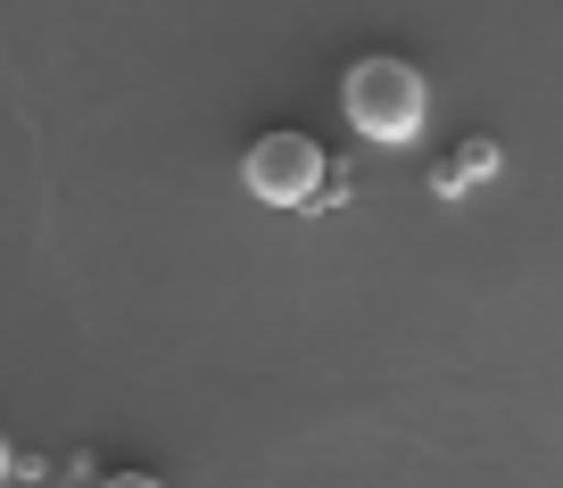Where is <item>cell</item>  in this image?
<instances>
[{
    "mask_svg": "<svg viewBox=\"0 0 563 488\" xmlns=\"http://www.w3.org/2000/svg\"><path fill=\"white\" fill-rule=\"evenodd\" d=\"M422 108H431L422 75L406 67V58H389V51L356 58V67L340 75V117H349L365 141H415L422 133Z\"/></svg>",
    "mask_w": 563,
    "mask_h": 488,
    "instance_id": "6da1fadb",
    "label": "cell"
},
{
    "mask_svg": "<svg viewBox=\"0 0 563 488\" xmlns=\"http://www.w3.org/2000/svg\"><path fill=\"white\" fill-rule=\"evenodd\" d=\"M241 182H249V199H265V208H316L323 182H332V149H323L316 133H290V124H274V133L249 141Z\"/></svg>",
    "mask_w": 563,
    "mask_h": 488,
    "instance_id": "7a4b0ae2",
    "label": "cell"
},
{
    "mask_svg": "<svg viewBox=\"0 0 563 488\" xmlns=\"http://www.w3.org/2000/svg\"><path fill=\"white\" fill-rule=\"evenodd\" d=\"M448 175H456V182H481V175H497V141H489V133H473V141L456 149V166H448Z\"/></svg>",
    "mask_w": 563,
    "mask_h": 488,
    "instance_id": "3957f363",
    "label": "cell"
},
{
    "mask_svg": "<svg viewBox=\"0 0 563 488\" xmlns=\"http://www.w3.org/2000/svg\"><path fill=\"white\" fill-rule=\"evenodd\" d=\"M9 480H51V455H34V447H9Z\"/></svg>",
    "mask_w": 563,
    "mask_h": 488,
    "instance_id": "277c9868",
    "label": "cell"
},
{
    "mask_svg": "<svg viewBox=\"0 0 563 488\" xmlns=\"http://www.w3.org/2000/svg\"><path fill=\"white\" fill-rule=\"evenodd\" d=\"M91 488H166V480H158V472H100Z\"/></svg>",
    "mask_w": 563,
    "mask_h": 488,
    "instance_id": "5b68a950",
    "label": "cell"
},
{
    "mask_svg": "<svg viewBox=\"0 0 563 488\" xmlns=\"http://www.w3.org/2000/svg\"><path fill=\"white\" fill-rule=\"evenodd\" d=\"M0 480H9V439H0Z\"/></svg>",
    "mask_w": 563,
    "mask_h": 488,
    "instance_id": "8992f818",
    "label": "cell"
}]
</instances>
